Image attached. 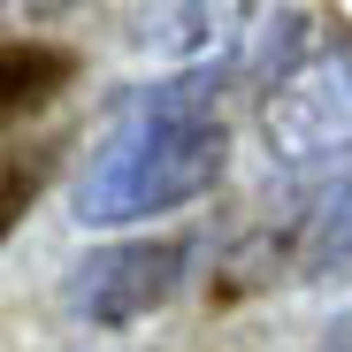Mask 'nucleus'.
Here are the masks:
<instances>
[{
  "label": "nucleus",
  "instance_id": "423d86ee",
  "mask_svg": "<svg viewBox=\"0 0 352 352\" xmlns=\"http://www.w3.org/2000/svg\"><path fill=\"white\" fill-rule=\"evenodd\" d=\"M54 77H69V54H62V46H38V38L8 46V107L46 100V92H54Z\"/></svg>",
  "mask_w": 352,
  "mask_h": 352
},
{
  "label": "nucleus",
  "instance_id": "39448f33",
  "mask_svg": "<svg viewBox=\"0 0 352 352\" xmlns=\"http://www.w3.org/2000/svg\"><path fill=\"white\" fill-rule=\"evenodd\" d=\"M299 268H352V176L322 199V207H307V222H299Z\"/></svg>",
  "mask_w": 352,
  "mask_h": 352
},
{
  "label": "nucleus",
  "instance_id": "20e7f679",
  "mask_svg": "<svg viewBox=\"0 0 352 352\" xmlns=\"http://www.w3.org/2000/svg\"><path fill=\"white\" fill-rule=\"evenodd\" d=\"M261 23V0H153V8L123 31L131 54H146V62H230Z\"/></svg>",
  "mask_w": 352,
  "mask_h": 352
},
{
  "label": "nucleus",
  "instance_id": "0eeeda50",
  "mask_svg": "<svg viewBox=\"0 0 352 352\" xmlns=\"http://www.w3.org/2000/svg\"><path fill=\"white\" fill-rule=\"evenodd\" d=\"M38 8H62V0H38Z\"/></svg>",
  "mask_w": 352,
  "mask_h": 352
},
{
  "label": "nucleus",
  "instance_id": "7ed1b4c3",
  "mask_svg": "<svg viewBox=\"0 0 352 352\" xmlns=\"http://www.w3.org/2000/svg\"><path fill=\"white\" fill-rule=\"evenodd\" d=\"M192 261H199L192 238H123V245L77 261V276L62 283V299H69V314L92 322V329H131V322L161 314L176 291H184Z\"/></svg>",
  "mask_w": 352,
  "mask_h": 352
},
{
  "label": "nucleus",
  "instance_id": "f257e3e1",
  "mask_svg": "<svg viewBox=\"0 0 352 352\" xmlns=\"http://www.w3.org/2000/svg\"><path fill=\"white\" fill-rule=\"evenodd\" d=\"M230 85H238V62H184L161 85H138L115 107L107 138L92 146L69 214L85 230H131L207 199L230 168V123H222Z\"/></svg>",
  "mask_w": 352,
  "mask_h": 352
},
{
  "label": "nucleus",
  "instance_id": "f03ea898",
  "mask_svg": "<svg viewBox=\"0 0 352 352\" xmlns=\"http://www.w3.org/2000/svg\"><path fill=\"white\" fill-rule=\"evenodd\" d=\"M261 153L283 176L352 161V46H329L261 100Z\"/></svg>",
  "mask_w": 352,
  "mask_h": 352
}]
</instances>
